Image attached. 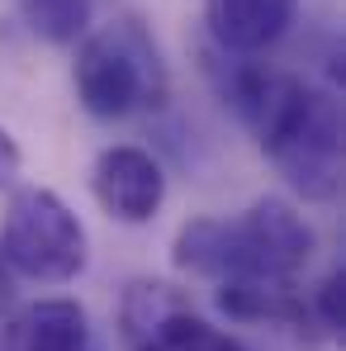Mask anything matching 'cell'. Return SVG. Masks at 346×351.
<instances>
[{
    "instance_id": "obj_13",
    "label": "cell",
    "mask_w": 346,
    "mask_h": 351,
    "mask_svg": "<svg viewBox=\"0 0 346 351\" xmlns=\"http://www.w3.org/2000/svg\"><path fill=\"white\" fill-rule=\"evenodd\" d=\"M10 304H14V271L0 261V313H5Z\"/></svg>"
},
{
    "instance_id": "obj_2",
    "label": "cell",
    "mask_w": 346,
    "mask_h": 351,
    "mask_svg": "<svg viewBox=\"0 0 346 351\" xmlns=\"http://www.w3.org/2000/svg\"><path fill=\"white\" fill-rule=\"evenodd\" d=\"M175 266L204 280H294L313 256V228L304 214L266 195L232 219H190L171 247Z\"/></svg>"
},
{
    "instance_id": "obj_1",
    "label": "cell",
    "mask_w": 346,
    "mask_h": 351,
    "mask_svg": "<svg viewBox=\"0 0 346 351\" xmlns=\"http://www.w3.org/2000/svg\"><path fill=\"white\" fill-rule=\"evenodd\" d=\"M223 95L299 195L332 199L342 190V105L328 90L289 71L232 66Z\"/></svg>"
},
{
    "instance_id": "obj_7",
    "label": "cell",
    "mask_w": 346,
    "mask_h": 351,
    "mask_svg": "<svg viewBox=\"0 0 346 351\" xmlns=\"http://www.w3.org/2000/svg\"><path fill=\"white\" fill-rule=\"evenodd\" d=\"M294 19V0H204V24L232 58H256L280 43Z\"/></svg>"
},
{
    "instance_id": "obj_12",
    "label": "cell",
    "mask_w": 346,
    "mask_h": 351,
    "mask_svg": "<svg viewBox=\"0 0 346 351\" xmlns=\"http://www.w3.org/2000/svg\"><path fill=\"white\" fill-rule=\"evenodd\" d=\"M14 176H19V147H14V138L0 128V190H10Z\"/></svg>"
},
{
    "instance_id": "obj_4",
    "label": "cell",
    "mask_w": 346,
    "mask_h": 351,
    "mask_svg": "<svg viewBox=\"0 0 346 351\" xmlns=\"http://www.w3.org/2000/svg\"><path fill=\"white\" fill-rule=\"evenodd\" d=\"M86 228L81 219L66 209V199L43 190V185H24L10 195L5 209V228H0V261L24 276V280H43V285H66L86 271Z\"/></svg>"
},
{
    "instance_id": "obj_8",
    "label": "cell",
    "mask_w": 346,
    "mask_h": 351,
    "mask_svg": "<svg viewBox=\"0 0 346 351\" xmlns=\"http://www.w3.org/2000/svg\"><path fill=\"white\" fill-rule=\"evenodd\" d=\"M5 351H100V342L76 299H38L5 323Z\"/></svg>"
},
{
    "instance_id": "obj_5",
    "label": "cell",
    "mask_w": 346,
    "mask_h": 351,
    "mask_svg": "<svg viewBox=\"0 0 346 351\" xmlns=\"http://www.w3.org/2000/svg\"><path fill=\"white\" fill-rule=\"evenodd\" d=\"M119 332L128 351H247L232 332L195 313L185 290L166 280H133L119 304Z\"/></svg>"
},
{
    "instance_id": "obj_11",
    "label": "cell",
    "mask_w": 346,
    "mask_h": 351,
    "mask_svg": "<svg viewBox=\"0 0 346 351\" xmlns=\"http://www.w3.org/2000/svg\"><path fill=\"white\" fill-rule=\"evenodd\" d=\"M308 304H313L318 332H323V337H342V318H346V308H342V266L328 271L318 290H308Z\"/></svg>"
},
{
    "instance_id": "obj_9",
    "label": "cell",
    "mask_w": 346,
    "mask_h": 351,
    "mask_svg": "<svg viewBox=\"0 0 346 351\" xmlns=\"http://www.w3.org/2000/svg\"><path fill=\"white\" fill-rule=\"evenodd\" d=\"M219 308L242 323H280V328H313V304L294 280H223L219 285Z\"/></svg>"
},
{
    "instance_id": "obj_6",
    "label": "cell",
    "mask_w": 346,
    "mask_h": 351,
    "mask_svg": "<svg viewBox=\"0 0 346 351\" xmlns=\"http://www.w3.org/2000/svg\"><path fill=\"white\" fill-rule=\"evenodd\" d=\"M90 190H95V199H100V209L110 219H119V223H147V219H157V209L166 199V176H162L152 152L119 143V147H105L95 157Z\"/></svg>"
},
{
    "instance_id": "obj_10",
    "label": "cell",
    "mask_w": 346,
    "mask_h": 351,
    "mask_svg": "<svg viewBox=\"0 0 346 351\" xmlns=\"http://www.w3.org/2000/svg\"><path fill=\"white\" fill-rule=\"evenodd\" d=\"M19 14L34 38L66 48L90 29V0H19Z\"/></svg>"
},
{
    "instance_id": "obj_3",
    "label": "cell",
    "mask_w": 346,
    "mask_h": 351,
    "mask_svg": "<svg viewBox=\"0 0 346 351\" xmlns=\"http://www.w3.org/2000/svg\"><path fill=\"white\" fill-rule=\"evenodd\" d=\"M71 81H76L81 110L95 119H128L143 110H162L171 90L162 53L138 19H110L100 29H86L76 38Z\"/></svg>"
}]
</instances>
